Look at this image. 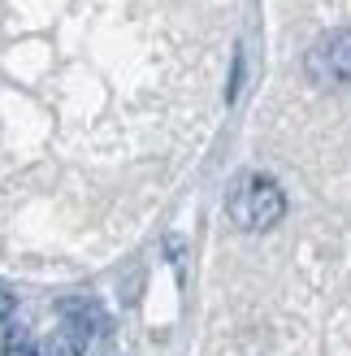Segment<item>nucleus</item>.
Listing matches in <instances>:
<instances>
[{"label": "nucleus", "mask_w": 351, "mask_h": 356, "mask_svg": "<svg viewBox=\"0 0 351 356\" xmlns=\"http://www.w3.org/2000/svg\"><path fill=\"white\" fill-rule=\"evenodd\" d=\"M225 213H230V222L239 230H269L286 218V195L269 174H243L230 187Z\"/></svg>", "instance_id": "obj_1"}, {"label": "nucleus", "mask_w": 351, "mask_h": 356, "mask_svg": "<svg viewBox=\"0 0 351 356\" xmlns=\"http://www.w3.org/2000/svg\"><path fill=\"white\" fill-rule=\"evenodd\" d=\"M308 79L317 87H343L351 83V31H325L317 44L308 48Z\"/></svg>", "instance_id": "obj_2"}, {"label": "nucleus", "mask_w": 351, "mask_h": 356, "mask_svg": "<svg viewBox=\"0 0 351 356\" xmlns=\"http://www.w3.org/2000/svg\"><path fill=\"white\" fill-rule=\"evenodd\" d=\"M61 322L92 343L96 334H104V309L96 305V300H78L74 296V300H61Z\"/></svg>", "instance_id": "obj_3"}, {"label": "nucleus", "mask_w": 351, "mask_h": 356, "mask_svg": "<svg viewBox=\"0 0 351 356\" xmlns=\"http://www.w3.org/2000/svg\"><path fill=\"white\" fill-rule=\"evenodd\" d=\"M83 352H87V339H83V334L69 330L65 322H57V326H52L44 339H40V352H35V356H83Z\"/></svg>", "instance_id": "obj_4"}, {"label": "nucleus", "mask_w": 351, "mask_h": 356, "mask_svg": "<svg viewBox=\"0 0 351 356\" xmlns=\"http://www.w3.org/2000/svg\"><path fill=\"white\" fill-rule=\"evenodd\" d=\"M9 317H13V291L0 282V322H9Z\"/></svg>", "instance_id": "obj_5"}]
</instances>
